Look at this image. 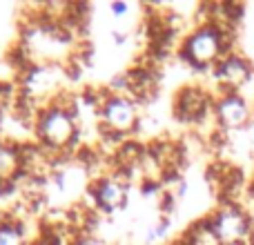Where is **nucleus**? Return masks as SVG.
<instances>
[{"mask_svg":"<svg viewBox=\"0 0 254 245\" xmlns=\"http://www.w3.org/2000/svg\"><path fill=\"white\" fill-rule=\"evenodd\" d=\"M232 27L203 20L183 38L179 58L194 71H212L223 56L232 54Z\"/></svg>","mask_w":254,"mask_h":245,"instance_id":"1","label":"nucleus"},{"mask_svg":"<svg viewBox=\"0 0 254 245\" xmlns=\"http://www.w3.org/2000/svg\"><path fill=\"white\" fill-rule=\"evenodd\" d=\"M183 241L188 245H223L221 239L216 237L214 228H212L210 216H205V219H201V221L190 225L183 234Z\"/></svg>","mask_w":254,"mask_h":245,"instance_id":"10","label":"nucleus"},{"mask_svg":"<svg viewBox=\"0 0 254 245\" xmlns=\"http://www.w3.org/2000/svg\"><path fill=\"white\" fill-rule=\"evenodd\" d=\"M163 192H165V187H163L161 181L145 179L143 183H140V194H143V196H156V194H163Z\"/></svg>","mask_w":254,"mask_h":245,"instance_id":"15","label":"nucleus"},{"mask_svg":"<svg viewBox=\"0 0 254 245\" xmlns=\"http://www.w3.org/2000/svg\"><path fill=\"white\" fill-rule=\"evenodd\" d=\"M210 223L223 245L248 243L252 237V219L239 203L228 201L210 214Z\"/></svg>","mask_w":254,"mask_h":245,"instance_id":"3","label":"nucleus"},{"mask_svg":"<svg viewBox=\"0 0 254 245\" xmlns=\"http://www.w3.org/2000/svg\"><path fill=\"white\" fill-rule=\"evenodd\" d=\"M185 194H188V181H181L179 185L174 187V196H176V201H181V198H185Z\"/></svg>","mask_w":254,"mask_h":245,"instance_id":"18","label":"nucleus"},{"mask_svg":"<svg viewBox=\"0 0 254 245\" xmlns=\"http://www.w3.org/2000/svg\"><path fill=\"white\" fill-rule=\"evenodd\" d=\"M172 245H188V243H185V241H183V237H181V239H179V241H174V243H172Z\"/></svg>","mask_w":254,"mask_h":245,"instance_id":"19","label":"nucleus"},{"mask_svg":"<svg viewBox=\"0 0 254 245\" xmlns=\"http://www.w3.org/2000/svg\"><path fill=\"white\" fill-rule=\"evenodd\" d=\"M87 194L92 198L94 207L105 214H114L121 207L127 205V196H129V181L121 176L119 172L112 174H103L101 179L92 181L87 187Z\"/></svg>","mask_w":254,"mask_h":245,"instance_id":"5","label":"nucleus"},{"mask_svg":"<svg viewBox=\"0 0 254 245\" xmlns=\"http://www.w3.org/2000/svg\"><path fill=\"white\" fill-rule=\"evenodd\" d=\"M0 245H29L25 225L18 216L0 214Z\"/></svg>","mask_w":254,"mask_h":245,"instance_id":"11","label":"nucleus"},{"mask_svg":"<svg viewBox=\"0 0 254 245\" xmlns=\"http://www.w3.org/2000/svg\"><path fill=\"white\" fill-rule=\"evenodd\" d=\"M67 245H105V243L94 232H78V234H71V241Z\"/></svg>","mask_w":254,"mask_h":245,"instance_id":"13","label":"nucleus"},{"mask_svg":"<svg viewBox=\"0 0 254 245\" xmlns=\"http://www.w3.org/2000/svg\"><path fill=\"white\" fill-rule=\"evenodd\" d=\"M29 245H65V243H63L61 232L54 228V230H45L43 234H38V239H34Z\"/></svg>","mask_w":254,"mask_h":245,"instance_id":"12","label":"nucleus"},{"mask_svg":"<svg viewBox=\"0 0 254 245\" xmlns=\"http://www.w3.org/2000/svg\"><path fill=\"white\" fill-rule=\"evenodd\" d=\"M2 116H4V110H2V105H0V125H2Z\"/></svg>","mask_w":254,"mask_h":245,"instance_id":"20","label":"nucleus"},{"mask_svg":"<svg viewBox=\"0 0 254 245\" xmlns=\"http://www.w3.org/2000/svg\"><path fill=\"white\" fill-rule=\"evenodd\" d=\"M174 207H176V196H174V192L165 189V192L161 194V216H170L172 212H174Z\"/></svg>","mask_w":254,"mask_h":245,"instance_id":"16","label":"nucleus"},{"mask_svg":"<svg viewBox=\"0 0 254 245\" xmlns=\"http://www.w3.org/2000/svg\"><path fill=\"white\" fill-rule=\"evenodd\" d=\"M110 11L114 13V18H125L129 13V2H123V0L110 2Z\"/></svg>","mask_w":254,"mask_h":245,"instance_id":"17","label":"nucleus"},{"mask_svg":"<svg viewBox=\"0 0 254 245\" xmlns=\"http://www.w3.org/2000/svg\"><path fill=\"white\" fill-rule=\"evenodd\" d=\"M34 134L52 156H58L78 145L80 122L69 112V107L56 101H47L34 119Z\"/></svg>","mask_w":254,"mask_h":245,"instance_id":"2","label":"nucleus"},{"mask_svg":"<svg viewBox=\"0 0 254 245\" xmlns=\"http://www.w3.org/2000/svg\"><path fill=\"white\" fill-rule=\"evenodd\" d=\"M98 122L127 138L140 122L138 103L127 94H110L98 112Z\"/></svg>","mask_w":254,"mask_h":245,"instance_id":"4","label":"nucleus"},{"mask_svg":"<svg viewBox=\"0 0 254 245\" xmlns=\"http://www.w3.org/2000/svg\"><path fill=\"white\" fill-rule=\"evenodd\" d=\"M214 107V101L210 98V94L203 87H196V85H190V87L179 89L174 98V114L179 121L190 122V125H201L205 122V119Z\"/></svg>","mask_w":254,"mask_h":245,"instance_id":"6","label":"nucleus"},{"mask_svg":"<svg viewBox=\"0 0 254 245\" xmlns=\"http://www.w3.org/2000/svg\"><path fill=\"white\" fill-rule=\"evenodd\" d=\"M22 154L20 143L0 138V196L16 192L18 181L22 179Z\"/></svg>","mask_w":254,"mask_h":245,"instance_id":"9","label":"nucleus"},{"mask_svg":"<svg viewBox=\"0 0 254 245\" xmlns=\"http://www.w3.org/2000/svg\"><path fill=\"white\" fill-rule=\"evenodd\" d=\"M210 74H212V78L219 83L221 89L239 92L243 85H248L254 78V67L250 65V61H248L246 56L232 52L221 58Z\"/></svg>","mask_w":254,"mask_h":245,"instance_id":"7","label":"nucleus"},{"mask_svg":"<svg viewBox=\"0 0 254 245\" xmlns=\"http://www.w3.org/2000/svg\"><path fill=\"white\" fill-rule=\"evenodd\" d=\"M167 232H170V216H161V221L149 230L147 241H154V239H165Z\"/></svg>","mask_w":254,"mask_h":245,"instance_id":"14","label":"nucleus"},{"mask_svg":"<svg viewBox=\"0 0 254 245\" xmlns=\"http://www.w3.org/2000/svg\"><path fill=\"white\" fill-rule=\"evenodd\" d=\"M212 112L221 129H241L252 119V110L246 98L239 92H228V89H221Z\"/></svg>","mask_w":254,"mask_h":245,"instance_id":"8","label":"nucleus"}]
</instances>
